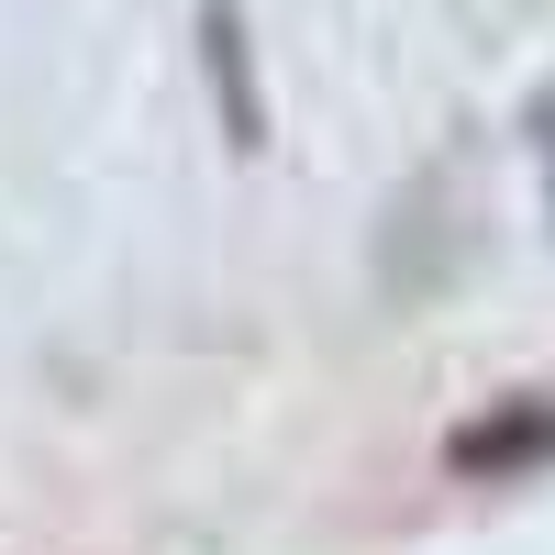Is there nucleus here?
<instances>
[{"instance_id": "f257e3e1", "label": "nucleus", "mask_w": 555, "mask_h": 555, "mask_svg": "<svg viewBox=\"0 0 555 555\" xmlns=\"http://www.w3.org/2000/svg\"><path fill=\"white\" fill-rule=\"evenodd\" d=\"M467 478H522V467H555V411H489L444 444Z\"/></svg>"}]
</instances>
